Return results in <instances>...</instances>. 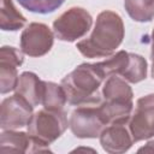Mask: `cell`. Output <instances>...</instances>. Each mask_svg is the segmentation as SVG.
<instances>
[{
	"instance_id": "1",
	"label": "cell",
	"mask_w": 154,
	"mask_h": 154,
	"mask_svg": "<svg viewBox=\"0 0 154 154\" xmlns=\"http://www.w3.org/2000/svg\"><path fill=\"white\" fill-rule=\"evenodd\" d=\"M123 37L124 24L120 16L113 11H103L97 16L91 35L79 41L77 48L87 58H103L119 47Z\"/></svg>"
},
{
	"instance_id": "2",
	"label": "cell",
	"mask_w": 154,
	"mask_h": 154,
	"mask_svg": "<svg viewBox=\"0 0 154 154\" xmlns=\"http://www.w3.org/2000/svg\"><path fill=\"white\" fill-rule=\"evenodd\" d=\"M105 77L95 64H82L65 76L60 83L66 100L71 105L97 102L101 100L99 89Z\"/></svg>"
},
{
	"instance_id": "3",
	"label": "cell",
	"mask_w": 154,
	"mask_h": 154,
	"mask_svg": "<svg viewBox=\"0 0 154 154\" xmlns=\"http://www.w3.org/2000/svg\"><path fill=\"white\" fill-rule=\"evenodd\" d=\"M100 107L108 122H126L130 119L132 112V90L129 84L112 75L107 77L101 90Z\"/></svg>"
},
{
	"instance_id": "4",
	"label": "cell",
	"mask_w": 154,
	"mask_h": 154,
	"mask_svg": "<svg viewBox=\"0 0 154 154\" xmlns=\"http://www.w3.org/2000/svg\"><path fill=\"white\" fill-rule=\"evenodd\" d=\"M69 123L63 109L43 108L31 116L28 123V134L32 137L35 152H51L48 146L66 130Z\"/></svg>"
},
{
	"instance_id": "5",
	"label": "cell",
	"mask_w": 154,
	"mask_h": 154,
	"mask_svg": "<svg viewBox=\"0 0 154 154\" xmlns=\"http://www.w3.org/2000/svg\"><path fill=\"white\" fill-rule=\"evenodd\" d=\"M69 125L76 137L95 138L100 136L108 122L97 101L78 105L70 116Z\"/></svg>"
},
{
	"instance_id": "6",
	"label": "cell",
	"mask_w": 154,
	"mask_h": 154,
	"mask_svg": "<svg viewBox=\"0 0 154 154\" xmlns=\"http://www.w3.org/2000/svg\"><path fill=\"white\" fill-rule=\"evenodd\" d=\"M93 24L91 16L82 7H71L53 23L54 35L61 41H76L84 36Z\"/></svg>"
},
{
	"instance_id": "7",
	"label": "cell",
	"mask_w": 154,
	"mask_h": 154,
	"mask_svg": "<svg viewBox=\"0 0 154 154\" xmlns=\"http://www.w3.org/2000/svg\"><path fill=\"white\" fill-rule=\"evenodd\" d=\"M129 129L134 142L154 136V94L142 96L137 100L129 119Z\"/></svg>"
},
{
	"instance_id": "8",
	"label": "cell",
	"mask_w": 154,
	"mask_h": 154,
	"mask_svg": "<svg viewBox=\"0 0 154 154\" xmlns=\"http://www.w3.org/2000/svg\"><path fill=\"white\" fill-rule=\"evenodd\" d=\"M34 106L23 96L14 94L1 103L0 125L2 130H13L28 125Z\"/></svg>"
},
{
	"instance_id": "9",
	"label": "cell",
	"mask_w": 154,
	"mask_h": 154,
	"mask_svg": "<svg viewBox=\"0 0 154 154\" xmlns=\"http://www.w3.org/2000/svg\"><path fill=\"white\" fill-rule=\"evenodd\" d=\"M53 46V34L46 24L31 23L22 32L20 49L29 57L45 55Z\"/></svg>"
},
{
	"instance_id": "10",
	"label": "cell",
	"mask_w": 154,
	"mask_h": 154,
	"mask_svg": "<svg viewBox=\"0 0 154 154\" xmlns=\"http://www.w3.org/2000/svg\"><path fill=\"white\" fill-rule=\"evenodd\" d=\"M23 64V54L19 49L4 46L0 51V89L6 94L16 89L19 76L17 67Z\"/></svg>"
},
{
	"instance_id": "11",
	"label": "cell",
	"mask_w": 154,
	"mask_h": 154,
	"mask_svg": "<svg viewBox=\"0 0 154 154\" xmlns=\"http://www.w3.org/2000/svg\"><path fill=\"white\" fill-rule=\"evenodd\" d=\"M100 143L107 153H123L130 149L134 143L129 120L108 124L100 134Z\"/></svg>"
},
{
	"instance_id": "12",
	"label": "cell",
	"mask_w": 154,
	"mask_h": 154,
	"mask_svg": "<svg viewBox=\"0 0 154 154\" xmlns=\"http://www.w3.org/2000/svg\"><path fill=\"white\" fill-rule=\"evenodd\" d=\"M42 84H43V81H41L35 73L23 72L19 76V79L16 87V94L23 96L35 107L38 103H41Z\"/></svg>"
},
{
	"instance_id": "13",
	"label": "cell",
	"mask_w": 154,
	"mask_h": 154,
	"mask_svg": "<svg viewBox=\"0 0 154 154\" xmlns=\"http://www.w3.org/2000/svg\"><path fill=\"white\" fill-rule=\"evenodd\" d=\"M34 140L25 132L6 130L0 137V150L2 153H25L32 152Z\"/></svg>"
},
{
	"instance_id": "14",
	"label": "cell",
	"mask_w": 154,
	"mask_h": 154,
	"mask_svg": "<svg viewBox=\"0 0 154 154\" xmlns=\"http://www.w3.org/2000/svg\"><path fill=\"white\" fill-rule=\"evenodd\" d=\"M25 17L16 8L12 0H1L0 5V26L2 30H18L25 24Z\"/></svg>"
},
{
	"instance_id": "15",
	"label": "cell",
	"mask_w": 154,
	"mask_h": 154,
	"mask_svg": "<svg viewBox=\"0 0 154 154\" xmlns=\"http://www.w3.org/2000/svg\"><path fill=\"white\" fill-rule=\"evenodd\" d=\"M66 95L61 85H58L53 82L43 81L42 84V95H41V105L45 108L49 109H63L66 103Z\"/></svg>"
},
{
	"instance_id": "16",
	"label": "cell",
	"mask_w": 154,
	"mask_h": 154,
	"mask_svg": "<svg viewBox=\"0 0 154 154\" xmlns=\"http://www.w3.org/2000/svg\"><path fill=\"white\" fill-rule=\"evenodd\" d=\"M129 57L130 55L128 52L119 51L118 53H116L111 58H108L103 61H100V63H95V66L101 72V75L105 77V79L112 75L122 76L128 67Z\"/></svg>"
},
{
	"instance_id": "17",
	"label": "cell",
	"mask_w": 154,
	"mask_h": 154,
	"mask_svg": "<svg viewBox=\"0 0 154 154\" xmlns=\"http://www.w3.org/2000/svg\"><path fill=\"white\" fill-rule=\"evenodd\" d=\"M124 7L136 22H150L154 18V0H124Z\"/></svg>"
},
{
	"instance_id": "18",
	"label": "cell",
	"mask_w": 154,
	"mask_h": 154,
	"mask_svg": "<svg viewBox=\"0 0 154 154\" xmlns=\"http://www.w3.org/2000/svg\"><path fill=\"white\" fill-rule=\"evenodd\" d=\"M129 64L122 77L130 83H138L147 76V61L138 54L129 53Z\"/></svg>"
},
{
	"instance_id": "19",
	"label": "cell",
	"mask_w": 154,
	"mask_h": 154,
	"mask_svg": "<svg viewBox=\"0 0 154 154\" xmlns=\"http://www.w3.org/2000/svg\"><path fill=\"white\" fill-rule=\"evenodd\" d=\"M17 1L22 7H24L30 12L47 14L58 10L64 4L65 0H17Z\"/></svg>"
},
{
	"instance_id": "20",
	"label": "cell",
	"mask_w": 154,
	"mask_h": 154,
	"mask_svg": "<svg viewBox=\"0 0 154 154\" xmlns=\"http://www.w3.org/2000/svg\"><path fill=\"white\" fill-rule=\"evenodd\" d=\"M138 152H148V153H153L154 152V141L148 142L144 147H141L138 149Z\"/></svg>"
},
{
	"instance_id": "21",
	"label": "cell",
	"mask_w": 154,
	"mask_h": 154,
	"mask_svg": "<svg viewBox=\"0 0 154 154\" xmlns=\"http://www.w3.org/2000/svg\"><path fill=\"white\" fill-rule=\"evenodd\" d=\"M150 38H152V55H154V29H153V31H152Z\"/></svg>"
},
{
	"instance_id": "22",
	"label": "cell",
	"mask_w": 154,
	"mask_h": 154,
	"mask_svg": "<svg viewBox=\"0 0 154 154\" xmlns=\"http://www.w3.org/2000/svg\"><path fill=\"white\" fill-rule=\"evenodd\" d=\"M152 61H153V65H152V76L154 78V55H152Z\"/></svg>"
}]
</instances>
